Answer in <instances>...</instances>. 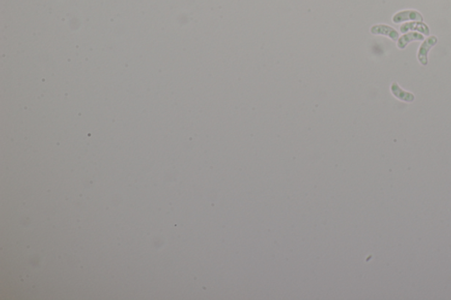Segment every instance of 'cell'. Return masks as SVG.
Instances as JSON below:
<instances>
[{
    "mask_svg": "<svg viewBox=\"0 0 451 300\" xmlns=\"http://www.w3.org/2000/svg\"><path fill=\"white\" fill-rule=\"evenodd\" d=\"M409 30H417L418 32L423 33V35H425V36H429V34H430L429 26L423 22L406 23L400 27V31L402 33H406Z\"/></svg>",
    "mask_w": 451,
    "mask_h": 300,
    "instance_id": "obj_4",
    "label": "cell"
},
{
    "mask_svg": "<svg viewBox=\"0 0 451 300\" xmlns=\"http://www.w3.org/2000/svg\"><path fill=\"white\" fill-rule=\"evenodd\" d=\"M391 92H392V95L397 97V98L399 99V100H401V101H407V102H412V101H414V95L411 94V93H408V92L404 91L400 86H399V84L398 83H396L394 82L392 85H391Z\"/></svg>",
    "mask_w": 451,
    "mask_h": 300,
    "instance_id": "obj_5",
    "label": "cell"
},
{
    "mask_svg": "<svg viewBox=\"0 0 451 300\" xmlns=\"http://www.w3.org/2000/svg\"><path fill=\"white\" fill-rule=\"evenodd\" d=\"M371 33L373 35H382V36H389L393 41L399 39V35L394 28L386 25H376L371 27Z\"/></svg>",
    "mask_w": 451,
    "mask_h": 300,
    "instance_id": "obj_3",
    "label": "cell"
},
{
    "mask_svg": "<svg viewBox=\"0 0 451 300\" xmlns=\"http://www.w3.org/2000/svg\"><path fill=\"white\" fill-rule=\"evenodd\" d=\"M437 42H438V40H437L435 36H430L422 43L420 48L418 49V61L421 64L422 66H427L428 65V63H429V60H428L429 51L432 47H434L437 43Z\"/></svg>",
    "mask_w": 451,
    "mask_h": 300,
    "instance_id": "obj_1",
    "label": "cell"
},
{
    "mask_svg": "<svg viewBox=\"0 0 451 300\" xmlns=\"http://www.w3.org/2000/svg\"><path fill=\"white\" fill-rule=\"evenodd\" d=\"M424 40V37L420 34L418 33H409L406 34L402 37H400L398 42V47L399 49H405L409 43H411L412 41H422Z\"/></svg>",
    "mask_w": 451,
    "mask_h": 300,
    "instance_id": "obj_6",
    "label": "cell"
},
{
    "mask_svg": "<svg viewBox=\"0 0 451 300\" xmlns=\"http://www.w3.org/2000/svg\"><path fill=\"white\" fill-rule=\"evenodd\" d=\"M392 20L394 23H401L403 21H406V20L422 21L423 17L420 13L416 12V11H403V12L397 13L395 16L393 17Z\"/></svg>",
    "mask_w": 451,
    "mask_h": 300,
    "instance_id": "obj_2",
    "label": "cell"
}]
</instances>
